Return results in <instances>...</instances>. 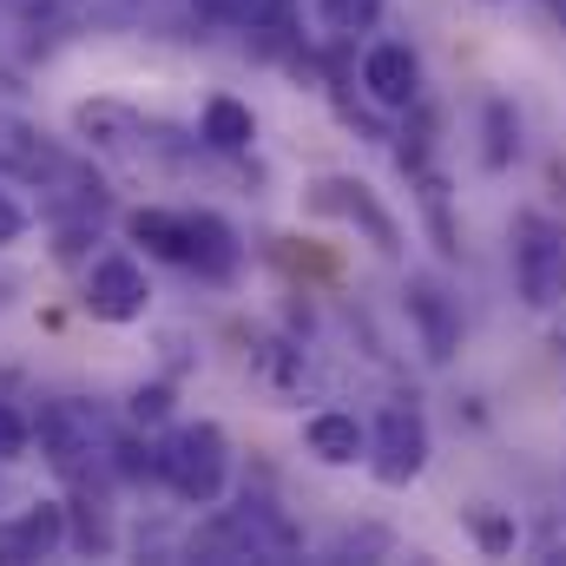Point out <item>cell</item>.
<instances>
[{
	"instance_id": "8",
	"label": "cell",
	"mask_w": 566,
	"mask_h": 566,
	"mask_svg": "<svg viewBox=\"0 0 566 566\" xmlns=\"http://www.w3.org/2000/svg\"><path fill=\"white\" fill-rule=\"evenodd\" d=\"M80 303H86L93 323H139L145 303H151V283H145V271L133 258H99V264L86 271Z\"/></svg>"
},
{
	"instance_id": "9",
	"label": "cell",
	"mask_w": 566,
	"mask_h": 566,
	"mask_svg": "<svg viewBox=\"0 0 566 566\" xmlns=\"http://www.w3.org/2000/svg\"><path fill=\"white\" fill-rule=\"evenodd\" d=\"M402 310H409V323H416V343H422L428 363H454V349H461V303L448 296V283L441 277H409Z\"/></svg>"
},
{
	"instance_id": "31",
	"label": "cell",
	"mask_w": 566,
	"mask_h": 566,
	"mask_svg": "<svg viewBox=\"0 0 566 566\" xmlns=\"http://www.w3.org/2000/svg\"><path fill=\"white\" fill-rule=\"evenodd\" d=\"M554 343H560V349H566V323H560V329H554Z\"/></svg>"
},
{
	"instance_id": "20",
	"label": "cell",
	"mask_w": 566,
	"mask_h": 566,
	"mask_svg": "<svg viewBox=\"0 0 566 566\" xmlns=\"http://www.w3.org/2000/svg\"><path fill=\"white\" fill-rule=\"evenodd\" d=\"M316 13H323V27L336 40H356V33H369L382 20V0H316Z\"/></svg>"
},
{
	"instance_id": "28",
	"label": "cell",
	"mask_w": 566,
	"mask_h": 566,
	"mask_svg": "<svg viewBox=\"0 0 566 566\" xmlns=\"http://www.w3.org/2000/svg\"><path fill=\"white\" fill-rule=\"evenodd\" d=\"M541 554H547V560H566V534H547V541H541Z\"/></svg>"
},
{
	"instance_id": "29",
	"label": "cell",
	"mask_w": 566,
	"mask_h": 566,
	"mask_svg": "<svg viewBox=\"0 0 566 566\" xmlns=\"http://www.w3.org/2000/svg\"><path fill=\"white\" fill-rule=\"evenodd\" d=\"M13 7H20V13H27V20H33V13H53V7H60V0H13Z\"/></svg>"
},
{
	"instance_id": "24",
	"label": "cell",
	"mask_w": 566,
	"mask_h": 566,
	"mask_svg": "<svg viewBox=\"0 0 566 566\" xmlns=\"http://www.w3.org/2000/svg\"><path fill=\"white\" fill-rule=\"evenodd\" d=\"M396 541L382 534V527H356V534H336L329 541V560H349V554H389Z\"/></svg>"
},
{
	"instance_id": "18",
	"label": "cell",
	"mask_w": 566,
	"mask_h": 566,
	"mask_svg": "<svg viewBox=\"0 0 566 566\" xmlns=\"http://www.w3.org/2000/svg\"><path fill=\"white\" fill-rule=\"evenodd\" d=\"M205 13H218V20H231V27L264 33V27H283V20L296 13V0H205Z\"/></svg>"
},
{
	"instance_id": "13",
	"label": "cell",
	"mask_w": 566,
	"mask_h": 566,
	"mask_svg": "<svg viewBox=\"0 0 566 566\" xmlns=\"http://www.w3.org/2000/svg\"><path fill=\"white\" fill-rule=\"evenodd\" d=\"M303 448L323 468H356V461H369V428L356 416H343V409H323V416L303 422Z\"/></svg>"
},
{
	"instance_id": "21",
	"label": "cell",
	"mask_w": 566,
	"mask_h": 566,
	"mask_svg": "<svg viewBox=\"0 0 566 566\" xmlns=\"http://www.w3.org/2000/svg\"><path fill=\"white\" fill-rule=\"evenodd\" d=\"M461 521H468V534H474V547H481V554H514V541H521V534H514V521H507V514H494V507H468Z\"/></svg>"
},
{
	"instance_id": "2",
	"label": "cell",
	"mask_w": 566,
	"mask_h": 566,
	"mask_svg": "<svg viewBox=\"0 0 566 566\" xmlns=\"http://www.w3.org/2000/svg\"><path fill=\"white\" fill-rule=\"evenodd\" d=\"M33 434H40V461H46L60 481H80V488H86L99 468H113V441H119L93 402H73V396L46 402L40 422H33Z\"/></svg>"
},
{
	"instance_id": "7",
	"label": "cell",
	"mask_w": 566,
	"mask_h": 566,
	"mask_svg": "<svg viewBox=\"0 0 566 566\" xmlns=\"http://www.w3.org/2000/svg\"><path fill=\"white\" fill-rule=\"evenodd\" d=\"M428 468V422L422 409H409V402H389L376 428H369V474L382 481V488H409V481H422Z\"/></svg>"
},
{
	"instance_id": "25",
	"label": "cell",
	"mask_w": 566,
	"mask_h": 566,
	"mask_svg": "<svg viewBox=\"0 0 566 566\" xmlns=\"http://www.w3.org/2000/svg\"><path fill=\"white\" fill-rule=\"evenodd\" d=\"M171 416V389L165 382H145V389H133V422L139 428H158Z\"/></svg>"
},
{
	"instance_id": "16",
	"label": "cell",
	"mask_w": 566,
	"mask_h": 566,
	"mask_svg": "<svg viewBox=\"0 0 566 566\" xmlns=\"http://www.w3.org/2000/svg\"><path fill=\"white\" fill-rule=\"evenodd\" d=\"M205 145L211 151H251L258 145V113L244 106V99H231V93H218L211 106H205Z\"/></svg>"
},
{
	"instance_id": "22",
	"label": "cell",
	"mask_w": 566,
	"mask_h": 566,
	"mask_svg": "<svg viewBox=\"0 0 566 566\" xmlns=\"http://www.w3.org/2000/svg\"><path fill=\"white\" fill-rule=\"evenodd\" d=\"M258 363H264V376H271L277 396H296V389H303V349H296V343H264Z\"/></svg>"
},
{
	"instance_id": "3",
	"label": "cell",
	"mask_w": 566,
	"mask_h": 566,
	"mask_svg": "<svg viewBox=\"0 0 566 566\" xmlns=\"http://www.w3.org/2000/svg\"><path fill=\"white\" fill-rule=\"evenodd\" d=\"M0 178L40 185V191H66L80 205H99V178H86V165L73 151H60L33 119H20V113H0Z\"/></svg>"
},
{
	"instance_id": "5",
	"label": "cell",
	"mask_w": 566,
	"mask_h": 566,
	"mask_svg": "<svg viewBox=\"0 0 566 566\" xmlns=\"http://www.w3.org/2000/svg\"><path fill=\"white\" fill-rule=\"evenodd\" d=\"M303 205H310L316 218H343V224H356L382 258H402V224L382 211V198H376L363 178H343V171L310 178V185H303Z\"/></svg>"
},
{
	"instance_id": "19",
	"label": "cell",
	"mask_w": 566,
	"mask_h": 566,
	"mask_svg": "<svg viewBox=\"0 0 566 566\" xmlns=\"http://www.w3.org/2000/svg\"><path fill=\"white\" fill-rule=\"evenodd\" d=\"M416 185H422V211H428V231H434V251H441V258H454L461 244H454V224H448V178H441L434 165H422V171H416Z\"/></svg>"
},
{
	"instance_id": "15",
	"label": "cell",
	"mask_w": 566,
	"mask_h": 566,
	"mask_svg": "<svg viewBox=\"0 0 566 566\" xmlns=\"http://www.w3.org/2000/svg\"><path fill=\"white\" fill-rule=\"evenodd\" d=\"M126 238L145 244L151 258H165V264H191V218L185 211H165V205H145L126 218Z\"/></svg>"
},
{
	"instance_id": "17",
	"label": "cell",
	"mask_w": 566,
	"mask_h": 566,
	"mask_svg": "<svg viewBox=\"0 0 566 566\" xmlns=\"http://www.w3.org/2000/svg\"><path fill=\"white\" fill-rule=\"evenodd\" d=\"M481 119H488L481 165H488V171H507V165H514V151H521V119H514V106H507V99H488V106H481Z\"/></svg>"
},
{
	"instance_id": "23",
	"label": "cell",
	"mask_w": 566,
	"mask_h": 566,
	"mask_svg": "<svg viewBox=\"0 0 566 566\" xmlns=\"http://www.w3.org/2000/svg\"><path fill=\"white\" fill-rule=\"evenodd\" d=\"M27 441H33V428H27V416L0 396V461H20L27 454Z\"/></svg>"
},
{
	"instance_id": "6",
	"label": "cell",
	"mask_w": 566,
	"mask_h": 566,
	"mask_svg": "<svg viewBox=\"0 0 566 566\" xmlns=\"http://www.w3.org/2000/svg\"><path fill=\"white\" fill-rule=\"evenodd\" d=\"M514 283L534 310H560L566 303V231L547 218H521L514 224Z\"/></svg>"
},
{
	"instance_id": "1",
	"label": "cell",
	"mask_w": 566,
	"mask_h": 566,
	"mask_svg": "<svg viewBox=\"0 0 566 566\" xmlns=\"http://www.w3.org/2000/svg\"><path fill=\"white\" fill-rule=\"evenodd\" d=\"M158 481L185 507H218L231 488V434L218 422H178L158 441Z\"/></svg>"
},
{
	"instance_id": "12",
	"label": "cell",
	"mask_w": 566,
	"mask_h": 566,
	"mask_svg": "<svg viewBox=\"0 0 566 566\" xmlns=\"http://www.w3.org/2000/svg\"><path fill=\"white\" fill-rule=\"evenodd\" d=\"M73 133L86 139V151H99V158H139L145 119L126 99H80L73 106Z\"/></svg>"
},
{
	"instance_id": "11",
	"label": "cell",
	"mask_w": 566,
	"mask_h": 566,
	"mask_svg": "<svg viewBox=\"0 0 566 566\" xmlns=\"http://www.w3.org/2000/svg\"><path fill=\"white\" fill-rule=\"evenodd\" d=\"M66 507L60 501H33L13 521H0V566H27V560H53L66 547Z\"/></svg>"
},
{
	"instance_id": "26",
	"label": "cell",
	"mask_w": 566,
	"mask_h": 566,
	"mask_svg": "<svg viewBox=\"0 0 566 566\" xmlns=\"http://www.w3.org/2000/svg\"><path fill=\"white\" fill-rule=\"evenodd\" d=\"M80 547L86 554H113V521L106 514H80Z\"/></svg>"
},
{
	"instance_id": "10",
	"label": "cell",
	"mask_w": 566,
	"mask_h": 566,
	"mask_svg": "<svg viewBox=\"0 0 566 566\" xmlns=\"http://www.w3.org/2000/svg\"><path fill=\"white\" fill-rule=\"evenodd\" d=\"M363 93H369L382 113H416V99H422V60H416V46L376 40V46L363 53Z\"/></svg>"
},
{
	"instance_id": "30",
	"label": "cell",
	"mask_w": 566,
	"mask_h": 566,
	"mask_svg": "<svg viewBox=\"0 0 566 566\" xmlns=\"http://www.w3.org/2000/svg\"><path fill=\"white\" fill-rule=\"evenodd\" d=\"M547 7H554V13H560V20H566V0H547Z\"/></svg>"
},
{
	"instance_id": "4",
	"label": "cell",
	"mask_w": 566,
	"mask_h": 566,
	"mask_svg": "<svg viewBox=\"0 0 566 566\" xmlns=\"http://www.w3.org/2000/svg\"><path fill=\"white\" fill-rule=\"evenodd\" d=\"M191 554H205V560H290V554H296V527L283 521L271 501L244 494L238 507L211 514V521L191 534Z\"/></svg>"
},
{
	"instance_id": "27",
	"label": "cell",
	"mask_w": 566,
	"mask_h": 566,
	"mask_svg": "<svg viewBox=\"0 0 566 566\" xmlns=\"http://www.w3.org/2000/svg\"><path fill=\"white\" fill-rule=\"evenodd\" d=\"M20 231H27V211H20V205H13V198L0 191V251H7V244H13Z\"/></svg>"
},
{
	"instance_id": "14",
	"label": "cell",
	"mask_w": 566,
	"mask_h": 566,
	"mask_svg": "<svg viewBox=\"0 0 566 566\" xmlns=\"http://www.w3.org/2000/svg\"><path fill=\"white\" fill-rule=\"evenodd\" d=\"M191 218V264L185 271H198V277H211V283H224V277H238V231L218 218V211H185Z\"/></svg>"
}]
</instances>
